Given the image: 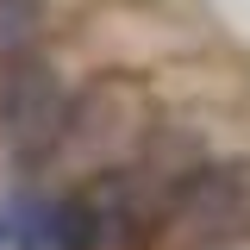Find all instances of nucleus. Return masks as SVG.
Here are the masks:
<instances>
[{
	"mask_svg": "<svg viewBox=\"0 0 250 250\" xmlns=\"http://www.w3.org/2000/svg\"><path fill=\"white\" fill-rule=\"evenodd\" d=\"M163 219L194 250L250 244V156H200L163 182Z\"/></svg>",
	"mask_w": 250,
	"mask_h": 250,
	"instance_id": "1",
	"label": "nucleus"
},
{
	"mask_svg": "<svg viewBox=\"0 0 250 250\" xmlns=\"http://www.w3.org/2000/svg\"><path fill=\"white\" fill-rule=\"evenodd\" d=\"M69 125H75V94L57 62L31 57L0 69V144L19 169H44L57 150H69Z\"/></svg>",
	"mask_w": 250,
	"mask_h": 250,
	"instance_id": "2",
	"label": "nucleus"
},
{
	"mask_svg": "<svg viewBox=\"0 0 250 250\" xmlns=\"http://www.w3.org/2000/svg\"><path fill=\"white\" fill-rule=\"evenodd\" d=\"M44 250H106V213H100L94 188H62L50 200Z\"/></svg>",
	"mask_w": 250,
	"mask_h": 250,
	"instance_id": "3",
	"label": "nucleus"
},
{
	"mask_svg": "<svg viewBox=\"0 0 250 250\" xmlns=\"http://www.w3.org/2000/svg\"><path fill=\"white\" fill-rule=\"evenodd\" d=\"M50 31V0H0V69L31 62Z\"/></svg>",
	"mask_w": 250,
	"mask_h": 250,
	"instance_id": "4",
	"label": "nucleus"
},
{
	"mask_svg": "<svg viewBox=\"0 0 250 250\" xmlns=\"http://www.w3.org/2000/svg\"><path fill=\"white\" fill-rule=\"evenodd\" d=\"M13 244V219H6V207H0V250Z\"/></svg>",
	"mask_w": 250,
	"mask_h": 250,
	"instance_id": "5",
	"label": "nucleus"
}]
</instances>
